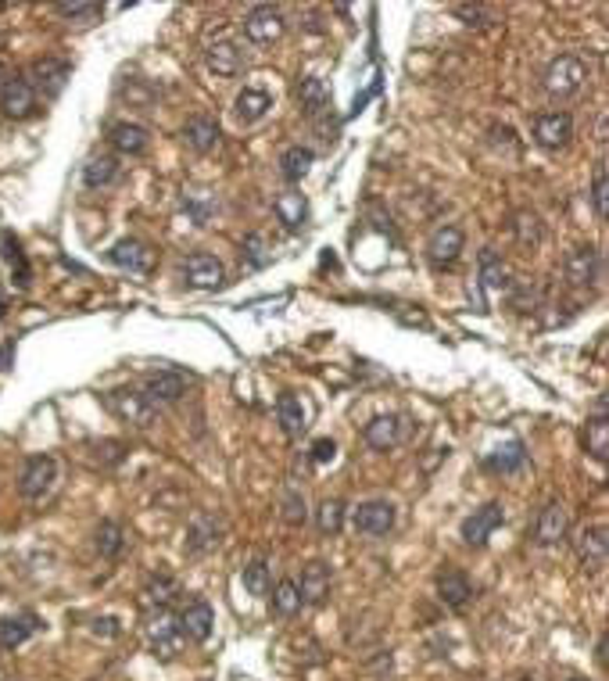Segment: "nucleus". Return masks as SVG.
<instances>
[{
  "mask_svg": "<svg viewBox=\"0 0 609 681\" xmlns=\"http://www.w3.org/2000/svg\"><path fill=\"white\" fill-rule=\"evenodd\" d=\"M588 75H592V68H588V61L581 54H560V57L549 61V68L542 75V86H545L549 97L563 101V97H574L588 83Z\"/></svg>",
  "mask_w": 609,
  "mask_h": 681,
  "instance_id": "nucleus-1",
  "label": "nucleus"
},
{
  "mask_svg": "<svg viewBox=\"0 0 609 681\" xmlns=\"http://www.w3.org/2000/svg\"><path fill=\"white\" fill-rule=\"evenodd\" d=\"M104 405H108L122 423H129V427H137V430H147V427L158 420V405H151L140 387H115V391L104 394Z\"/></svg>",
  "mask_w": 609,
  "mask_h": 681,
  "instance_id": "nucleus-2",
  "label": "nucleus"
},
{
  "mask_svg": "<svg viewBox=\"0 0 609 681\" xmlns=\"http://www.w3.org/2000/svg\"><path fill=\"white\" fill-rule=\"evenodd\" d=\"M362 438H366L369 448H376V452H391V448H398V445L409 438V416H402V412L373 416V420L362 427Z\"/></svg>",
  "mask_w": 609,
  "mask_h": 681,
  "instance_id": "nucleus-3",
  "label": "nucleus"
},
{
  "mask_svg": "<svg viewBox=\"0 0 609 681\" xmlns=\"http://www.w3.org/2000/svg\"><path fill=\"white\" fill-rule=\"evenodd\" d=\"M147 642H151V653L158 660H176L180 650L187 646L183 635H180V628H176V617L169 610L151 614V621H147Z\"/></svg>",
  "mask_w": 609,
  "mask_h": 681,
  "instance_id": "nucleus-4",
  "label": "nucleus"
},
{
  "mask_svg": "<svg viewBox=\"0 0 609 681\" xmlns=\"http://www.w3.org/2000/svg\"><path fill=\"white\" fill-rule=\"evenodd\" d=\"M284 32H287V18L273 4H259L244 14V36L252 43H277Z\"/></svg>",
  "mask_w": 609,
  "mask_h": 681,
  "instance_id": "nucleus-5",
  "label": "nucleus"
},
{
  "mask_svg": "<svg viewBox=\"0 0 609 681\" xmlns=\"http://www.w3.org/2000/svg\"><path fill=\"white\" fill-rule=\"evenodd\" d=\"M176 628H180L183 642L201 646V642H208V635L216 628V614H212V606L205 599H187L180 606V614H176Z\"/></svg>",
  "mask_w": 609,
  "mask_h": 681,
  "instance_id": "nucleus-6",
  "label": "nucleus"
},
{
  "mask_svg": "<svg viewBox=\"0 0 609 681\" xmlns=\"http://www.w3.org/2000/svg\"><path fill=\"white\" fill-rule=\"evenodd\" d=\"M68 75H72V65H68L65 57H40V61H32V68H29V86H32L36 93H43L47 101H54V97H61Z\"/></svg>",
  "mask_w": 609,
  "mask_h": 681,
  "instance_id": "nucleus-7",
  "label": "nucleus"
},
{
  "mask_svg": "<svg viewBox=\"0 0 609 681\" xmlns=\"http://www.w3.org/2000/svg\"><path fill=\"white\" fill-rule=\"evenodd\" d=\"M603 252L596 248V244H581V248H574L570 255H567V262H563V273H567V280L574 284V287H592V284H599L603 280Z\"/></svg>",
  "mask_w": 609,
  "mask_h": 681,
  "instance_id": "nucleus-8",
  "label": "nucleus"
},
{
  "mask_svg": "<svg viewBox=\"0 0 609 681\" xmlns=\"http://www.w3.org/2000/svg\"><path fill=\"white\" fill-rule=\"evenodd\" d=\"M394 520H398V509H394V502H387V499H369V502H362V506L351 513L355 531H358V535H369V538L387 535V531L394 527Z\"/></svg>",
  "mask_w": 609,
  "mask_h": 681,
  "instance_id": "nucleus-9",
  "label": "nucleus"
},
{
  "mask_svg": "<svg viewBox=\"0 0 609 681\" xmlns=\"http://www.w3.org/2000/svg\"><path fill=\"white\" fill-rule=\"evenodd\" d=\"M502 520H506L502 502H484L481 509H473V513L463 520V542H466V545H473V549L488 545V538L502 527Z\"/></svg>",
  "mask_w": 609,
  "mask_h": 681,
  "instance_id": "nucleus-10",
  "label": "nucleus"
},
{
  "mask_svg": "<svg viewBox=\"0 0 609 681\" xmlns=\"http://www.w3.org/2000/svg\"><path fill=\"white\" fill-rule=\"evenodd\" d=\"M574 553H578V560H581V567H585L588 574H599V570L606 567V556H609L606 527H603V524L581 527L578 538H574Z\"/></svg>",
  "mask_w": 609,
  "mask_h": 681,
  "instance_id": "nucleus-11",
  "label": "nucleus"
},
{
  "mask_svg": "<svg viewBox=\"0 0 609 681\" xmlns=\"http://www.w3.org/2000/svg\"><path fill=\"white\" fill-rule=\"evenodd\" d=\"M140 391L151 405H169V402H180L187 394V376L180 369H154L144 376Z\"/></svg>",
  "mask_w": 609,
  "mask_h": 681,
  "instance_id": "nucleus-12",
  "label": "nucleus"
},
{
  "mask_svg": "<svg viewBox=\"0 0 609 681\" xmlns=\"http://www.w3.org/2000/svg\"><path fill=\"white\" fill-rule=\"evenodd\" d=\"M570 535V513L563 502H545V509L538 513V524H534V542L542 549H556L563 545Z\"/></svg>",
  "mask_w": 609,
  "mask_h": 681,
  "instance_id": "nucleus-13",
  "label": "nucleus"
},
{
  "mask_svg": "<svg viewBox=\"0 0 609 681\" xmlns=\"http://www.w3.org/2000/svg\"><path fill=\"white\" fill-rule=\"evenodd\" d=\"M570 137H574V115L570 111H545L534 119V144H542L545 151L567 147Z\"/></svg>",
  "mask_w": 609,
  "mask_h": 681,
  "instance_id": "nucleus-14",
  "label": "nucleus"
},
{
  "mask_svg": "<svg viewBox=\"0 0 609 681\" xmlns=\"http://www.w3.org/2000/svg\"><path fill=\"white\" fill-rule=\"evenodd\" d=\"M183 280H187L190 287L216 291V287L226 284V270H223V262H219L216 255H208V252H194V255H187V262H183Z\"/></svg>",
  "mask_w": 609,
  "mask_h": 681,
  "instance_id": "nucleus-15",
  "label": "nucleus"
},
{
  "mask_svg": "<svg viewBox=\"0 0 609 681\" xmlns=\"http://www.w3.org/2000/svg\"><path fill=\"white\" fill-rule=\"evenodd\" d=\"M0 111L7 119H29L36 111V90L29 86L25 75H11L4 86H0Z\"/></svg>",
  "mask_w": 609,
  "mask_h": 681,
  "instance_id": "nucleus-16",
  "label": "nucleus"
},
{
  "mask_svg": "<svg viewBox=\"0 0 609 681\" xmlns=\"http://www.w3.org/2000/svg\"><path fill=\"white\" fill-rule=\"evenodd\" d=\"M463 244H466V234L459 226H437L430 234V241H427V262L434 270H445V266H452L459 259Z\"/></svg>",
  "mask_w": 609,
  "mask_h": 681,
  "instance_id": "nucleus-17",
  "label": "nucleus"
},
{
  "mask_svg": "<svg viewBox=\"0 0 609 681\" xmlns=\"http://www.w3.org/2000/svg\"><path fill=\"white\" fill-rule=\"evenodd\" d=\"M54 481H57V463H54V455H32L29 463H25V470H22V495L25 499H43L50 488H54Z\"/></svg>",
  "mask_w": 609,
  "mask_h": 681,
  "instance_id": "nucleus-18",
  "label": "nucleus"
},
{
  "mask_svg": "<svg viewBox=\"0 0 609 681\" xmlns=\"http://www.w3.org/2000/svg\"><path fill=\"white\" fill-rule=\"evenodd\" d=\"M180 596H183V592H180V581H176L172 574L158 570V574H151V578H147V585H144V592H140V606H144L147 614L172 610Z\"/></svg>",
  "mask_w": 609,
  "mask_h": 681,
  "instance_id": "nucleus-19",
  "label": "nucleus"
},
{
  "mask_svg": "<svg viewBox=\"0 0 609 681\" xmlns=\"http://www.w3.org/2000/svg\"><path fill=\"white\" fill-rule=\"evenodd\" d=\"M585 448L592 452L596 463H606L609 459V398L599 394L596 402V416H588V427H585Z\"/></svg>",
  "mask_w": 609,
  "mask_h": 681,
  "instance_id": "nucleus-20",
  "label": "nucleus"
},
{
  "mask_svg": "<svg viewBox=\"0 0 609 681\" xmlns=\"http://www.w3.org/2000/svg\"><path fill=\"white\" fill-rule=\"evenodd\" d=\"M219 538H223L219 517L216 513H198L190 520V531H187V553L190 556H205V553H212L219 545Z\"/></svg>",
  "mask_w": 609,
  "mask_h": 681,
  "instance_id": "nucleus-21",
  "label": "nucleus"
},
{
  "mask_svg": "<svg viewBox=\"0 0 609 681\" xmlns=\"http://www.w3.org/2000/svg\"><path fill=\"white\" fill-rule=\"evenodd\" d=\"M108 262L119 266V270H129V273H147L151 262H154V252H151L144 241L126 237V241H119V244L108 252Z\"/></svg>",
  "mask_w": 609,
  "mask_h": 681,
  "instance_id": "nucleus-22",
  "label": "nucleus"
},
{
  "mask_svg": "<svg viewBox=\"0 0 609 681\" xmlns=\"http://www.w3.org/2000/svg\"><path fill=\"white\" fill-rule=\"evenodd\" d=\"M434 585H437V599H441L448 610H466V603L473 599V585H470V578H466L463 570H455V567L441 570Z\"/></svg>",
  "mask_w": 609,
  "mask_h": 681,
  "instance_id": "nucleus-23",
  "label": "nucleus"
},
{
  "mask_svg": "<svg viewBox=\"0 0 609 681\" xmlns=\"http://www.w3.org/2000/svg\"><path fill=\"white\" fill-rule=\"evenodd\" d=\"M205 57H208V68H212L216 75H223V79L237 75V72H241V65H244L241 47H237L230 36H219L216 43H208V47H205Z\"/></svg>",
  "mask_w": 609,
  "mask_h": 681,
  "instance_id": "nucleus-24",
  "label": "nucleus"
},
{
  "mask_svg": "<svg viewBox=\"0 0 609 681\" xmlns=\"http://www.w3.org/2000/svg\"><path fill=\"white\" fill-rule=\"evenodd\" d=\"M330 585H333L330 567H326V563H319V560H312V563L302 570L298 592H302V599L308 603V606H322V603L330 599Z\"/></svg>",
  "mask_w": 609,
  "mask_h": 681,
  "instance_id": "nucleus-25",
  "label": "nucleus"
},
{
  "mask_svg": "<svg viewBox=\"0 0 609 681\" xmlns=\"http://www.w3.org/2000/svg\"><path fill=\"white\" fill-rule=\"evenodd\" d=\"M277 420H280V427H284L287 438H298L304 427H308V405L302 402V394L284 391V394L277 398Z\"/></svg>",
  "mask_w": 609,
  "mask_h": 681,
  "instance_id": "nucleus-26",
  "label": "nucleus"
},
{
  "mask_svg": "<svg viewBox=\"0 0 609 681\" xmlns=\"http://www.w3.org/2000/svg\"><path fill=\"white\" fill-rule=\"evenodd\" d=\"M183 140L187 147H194L198 155H208L216 144H219V122L212 115H194L187 126H183Z\"/></svg>",
  "mask_w": 609,
  "mask_h": 681,
  "instance_id": "nucleus-27",
  "label": "nucleus"
},
{
  "mask_svg": "<svg viewBox=\"0 0 609 681\" xmlns=\"http://www.w3.org/2000/svg\"><path fill=\"white\" fill-rule=\"evenodd\" d=\"M273 212H277V219L284 223V230L298 234L304 226V219H308V201H304L302 190H284V194L273 201Z\"/></svg>",
  "mask_w": 609,
  "mask_h": 681,
  "instance_id": "nucleus-28",
  "label": "nucleus"
},
{
  "mask_svg": "<svg viewBox=\"0 0 609 681\" xmlns=\"http://www.w3.org/2000/svg\"><path fill=\"white\" fill-rule=\"evenodd\" d=\"M269 108H273V97H269L266 90H259V86H244V90L237 93V104H234V111H237V119H241L244 126L266 119Z\"/></svg>",
  "mask_w": 609,
  "mask_h": 681,
  "instance_id": "nucleus-29",
  "label": "nucleus"
},
{
  "mask_svg": "<svg viewBox=\"0 0 609 681\" xmlns=\"http://www.w3.org/2000/svg\"><path fill=\"white\" fill-rule=\"evenodd\" d=\"M108 140L119 155H144L147 151V129L140 122H115L108 129Z\"/></svg>",
  "mask_w": 609,
  "mask_h": 681,
  "instance_id": "nucleus-30",
  "label": "nucleus"
},
{
  "mask_svg": "<svg viewBox=\"0 0 609 681\" xmlns=\"http://www.w3.org/2000/svg\"><path fill=\"white\" fill-rule=\"evenodd\" d=\"M40 632V617L36 614H18V617H0V650H14L25 639H32Z\"/></svg>",
  "mask_w": 609,
  "mask_h": 681,
  "instance_id": "nucleus-31",
  "label": "nucleus"
},
{
  "mask_svg": "<svg viewBox=\"0 0 609 681\" xmlns=\"http://www.w3.org/2000/svg\"><path fill=\"white\" fill-rule=\"evenodd\" d=\"M119 180V158L115 155H93L86 165H83V183L90 190H104Z\"/></svg>",
  "mask_w": 609,
  "mask_h": 681,
  "instance_id": "nucleus-32",
  "label": "nucleus"
},
{
  "mask_svg": "<svg viewBox=\"0 0 609 681\" xmlns=\"http://www.w3.org/2000/svg\"><path fill=\"white\" fill-rule=\"evenodd\" d=\"M295 97H298V104H302V111L308 119L322 115L326 104H330V93H326L322 79H315V75H304L302 83H298V90H295Z\"/></svg>",
  "mask_w": 609,
  "mask_h": 681,
  "instance_id": "nucleus-33",
  "label": "nucleus"
},
{
  "mask_svg": "<svg viewBox=\"0 0 609 681\" xmlns=\"http://www.w3.org/2000/svg\"><path fill=\"white\" fill-rule=\"evenodd\" d=\"M477 266H481V284H484L488 291L509 287V270H506V262L499 259L495 248H484V252L477 255Z\"/></svg>",
  "mask_w": 609,
  "mask_h": 681,
  "instance_id": "nucleus-34",
  "label": "nucleus"
},
{
  "mask_svg": "<svg viewBox=\"0 0 609 681\" xmlns=\"http://www.w3.org/2000/svg\"><path fill=\"white\" fill-rule=\"evenodd\" d=\"M513 237H516V244H520V248H538V244H542V237H545L538 212H531V208L513 212Z\"/></svg>",
  "mask_w": 609,
  "mask_h": 681,
  "instance_id": "nucleus-35",
  "label": "nucleus"
},
{
  "mask_svg": "<svg viewBox=\"0 0 609 681\" xmlns=\"http://www.w3.org/2000/svg\"><path fill=\"white\" fill-rule=\"evenodd\" d=\"M312 162H315V155L308 147H287L280 155V176L287 183H302L304 176H308V169H312Z\"/></svg>",
  "mask_w": 609,
  "mask_h": 681,
  "instance_id": "nucleus-36",
  "label": "nucleus"
},
{
  "mask_svg": "<svg viewBox=\"0 0 609 681\" xmlns=\"http://www.w3.org/2000/svg\"><path fill=\"white\" fill-rule=\"evenodd\" d=\"M304 599L302 592H298V581H291V578H284L277 588H273V614L277 617H295V614H302Z\"/></svg>",
  "mask_w": 609,
  "mask_h": 681,
  "instance_id": "nucleus-37",
  "label": "nucleus"
},
{
  "mask_svg": "<svg viewBox=\"0 0 609 681\" xmlns=\"http://www.w3.org/2000/svg\"><path fill=\"white\" fill-rule=\"evenodd\" d=\"M122 549H126V531H122V524L104 520V524L97 527V553H101L104 560H119Z\"/></svg>",
  "mask_w": 609,
  "mask_h": 681,
  "instance_id": "nucleus-38",
  "label": "nucleus"
},
{
  "mask_svg": "<svg viewBox=\"0 0 609 681\" xmlns=\"http://www.w3.org/2000/svg\"><path fill=\"white\" fill-rule=\"evenodd\" d=\"M315 527L322 531V535H340V527H344V502L340 499H322L319 502V509H315Z\"/></svg>",
  "mask_w": 609,
  "mask_h": 681,
  "instance_id": "nucleus-39",
  "label": "nucleus"
},
{
  "mask_svg": "<svg viewBox=\"0 0 609 681\" xmlns=\"http://www.w3.org/2000/svg\"><path fill=\"white\" fill-rule=\"evenodd\" d=\"M0 255L11 262V273H14V284L18 287H29V266H25V255L18 248V241L11 234H0Z\"/></svg>",
  "mask_w": 609,
  "mask_h": 681,
  "instance_id": "nucleus-40",
  "label": "nucleus"
},
{
  "mask_svg": "<svg viewBox=\"0 0 609 681\" xmlns=\"http://www.w3.org/2000/svg\"><path fill=\"white\" fill-rule=\"evenodd\" d=\"M527 463V452H524V445L520 441H509L506 448H499L491 459H488V470H499V473H513V470H520Z\"/></svg>",
  "mask_w": 609,
  "mask_h": 681,
  "instance_id": "nucleus-41",
  "label": "nucleus"
},
{
  "mask_svg": "<svg viewBox=\"0 0 609 681\" xmlns=\"http://www.w3.org/2000/svg\"><path fill=\"white\" fill-rule=\"evenodd\" d=\"M244 588H248L255 599L269 596V563H262V560L248 563V567H244Z\"/></svg>",
  "mask_w": 609,
  "mask_h": 681,
  "instance_id": "nucleus-42",
  "label": "nucleus"
},
{
  "mask_svg": "<svg viewBox=\"0 0 609 681\" xmlns=\"http://www.w3.org/2000/svg\"><path fill=\"white\" fill-rule=\"evenodd\" d=\"M269 259H273V252H269V241H266L262 234L244 237V262H248L252 270H262Z\"/></svg>",
  "mask_w": 609,
  "mask_h": 681,
  "instance_id": "nucleus-43",
  "label": "nucleus"
},
{
  "mask_svg": "<svg viewBox=\"0 0 609 681\" xmlns=\"http://www.w3.org/2000/svg\"><path fill=\"white\" fill-rule=\"evenodd\" d=\"M592 205H596V212H599V219H606V216H609L606 162H599V165H596V172H592Z\"/></svg>",
  "mask_w": 609,
  "mask_h": 681,
  "instance_id": "nucleus-44",
  "label": "nucleus"
},
{
  "mask_svg": "<svg viewBox=\"0 0 609 681\" xmlns=\"http://www.w3.org/2000/svg\"><path fill=\"white\" fill-rule=\"evenodd\" d=\"M57 14L75 22V25H90V22L101 18V7L97 4H57Z\"/></svg>",
  "mask_w": 609,
  "mask_h": 681,
  "instance_id": "nucleus-45",
  "label": "nucleus"
},
{
  "mask_svg": "<svg viewBox=\"0 0 609 681\" xmlns=\"http://www.w3.org/2000/svg\"><path fill=\"white\" fill-rule=\"evenodd\" d=\"M466 25H491L495 22V11H488L484 4H455L452 7Z\"/></svg>",
  "mask_w": 609,
  "mask_h": 681,
  "instance_id": "nucleus-46",
  "label": "nucleus"
},
{
  "mask_svg": "<svg viewBox=\"0 0 609 681\" xmlns=\"http://www.w3.org/2000/svg\"><path fill=\"white\" fill-rule=\"evenodd\" d=\"M304 517H308L304 495L298 488H287V495H284V520H287V524H304Z\"/></svg>",
  "mask_w": 609,
  "mask_h": 681,
  "instance_id": "nucleus-47",
  "label": "nucleus"
},
{
  "mask_svg": "<svg viewBox=\"0 0 609 681\" xmlns=\"http://www.w3.org/2000/svg\"><path fill=\"white\" fill-rule=\"evenodd\" d=\"M93 452H97L101 466H115V463H122L126 445H122V441H97V445H93Z\"/></svg>",
  "mask_w": 609,
  "mask_h": 681,
  "instance_id": "nucleus-48",
  "label": "nucleus"
},
{
  "mask_svg": "<svg viewBox=\"0 0 609 681\" xmlns=\"http://www.w3.org/2000/svg\"><path fill=\"white\" fill-rule=\"evenodd\" d=\"M333 455H337V441H330V438H319V441H312V463L315 466H322V463H333Z\"/></svg>",
  "mask_w": 609,
  "mask_h": 681,
  "instance_id": "nucleus-49",
  "label": "nucleus"
},
{
  "mask_svg": "<svg viewBox=\"0 0 609 681\" xmlns=\"http://www.w3.org/2000/svg\"><path fill=\"white\" fill-rule=\"evenodd\" d=\"M93 632H97V635H119V628H115V621H111V617L93 621Z\"/></svg>",
  "mask_w": 609,
  "mask_h": 681,
  "instance_id": "nucleus-50",
  "label": "nucleus"
},
{
  "mask_svg": "<svg viewBox=\"0 0 609 681\" xmlns=\"http://www.w3.org/2000/svg\"><path fill=\"white\" fill-rule=\"evenodd\" d=\"M596 660H599V668H606V639H599V650H596Z\"/></svg>",
  "mask_w": 609,
  "mask_h": 681,
  "instance_id": "nucleus-51",
  "label": "nucleus"
},
{
  "mask_svg": "<svg viewBox=\"0 0 609 681\" xmlns=\"http://www.w3.org/2000/svg\"><path fill=\"white\" fill-rule=\"evenodd\" d=\"M7 79H11V75H7V65H4V61H0V86H4V83H7Z\"/></svg>",
  "mask_w": 609,
  "mask_h": 681,
  "instance_id": "nucleus-52",
  "label": "nucleus"
},
{
  "mask_svg": "<svg viewBox=\"0 0 609 681\" xmlns=\"http://www.w3.org/2000/svg\"><path fill=\"white\" fill-rule=\"evenodd\" d=\"M570 681H585V678H570Z\"/></svg>",
  "mask_w": 609,
  "mask_h": 681,
  "instance_id": "nucleus-53",
  "label": "nucleus"
},
{
  "mask_svg": "<svg viewBox=\"0 0 609 681\" xmlns=\"http://www.w3.org/2000/svg\"><path fill=\"white\" fill-rule=\"evenodd\" d=\"M524 681H531V678H524Z\"/></svg>",
  "mask_w": 609,
  "mask_h": 681,
  "instance_id": "nucleus-54",
  "label": "nucleus"
}]
</instances>
